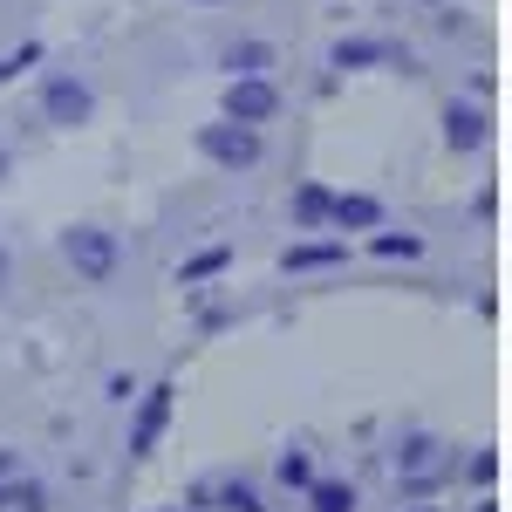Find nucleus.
Returning a JSON list of instances; mask_svg holds the SVG:
<instances>
[{"label":"nucleus","mask_w":512,"mask_h":512,"mask_svg":"<svg viewBox=\"0 0 512 512\" xmlns=\"http://www.w3.org/2000/svg\"><path fill=\"white\" fill-rule=\"evenodd\" d=\"M0 280H7V260H0Z\"/></svg>","instance_id":"2"},{"label":"nucleus","mask_w":512,"mask_h":512,"mask_svg":"<svg viewBox=\"0 0 512 512\" xmlns=\"http://www.w3.org/2000/svg\"><path fill=\"white\" fill-rule=\"evenodd\" d=\"M82 110H89V96L76 82H48V117H82Z\"/></svg>","instance_id":"1"},{"label":"nucleus","mask_w":512,"mask_h":512,"mask_svg":"<svg viewBox=\"0 0 512 512\" xmlns=\"http://www.w3.org/2000/svg\"><path fill=\"white\" fill-rule=\"evenodd\" d=\"M0 171H7V151H0Z\"/></svg>","instance_id":"3"}]
</instances>
